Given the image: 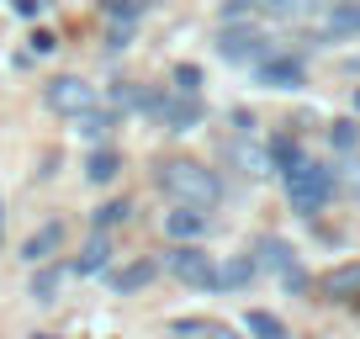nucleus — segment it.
<instances>
[{
	"label": "nucleus",
	"instance_id": "1",
	"mask_svg": "<svg viewBox=\"0 0 360 339\" xmlns=\"http://www.w3.org/2000/svg\"><path fill=\"white\" fill-rule=\"evenodd\" d=\"M159 191L169 196L175 207H217V196H223V186H217V175L207 165H196V159H165L159 165Z\"/></svg>",
	"mask_w": 360,
	"mask_h": 339
},
{
	"label": "nucleus",
	"instance_id": "2",
	"mask_svg": "<svg viewBox=\"0 0 360 339\" xmlns=\"http://www.w3.org/2000/svg\"><path fill=\"white\" fill-rule=\"evenodd\" d=\"M328 196H334V170L318 165V159H302V165L286 175V202H292V212L318 217L328 207Z\"/></svg>",
	"mask_w": 360,
	"mask_h": 339
},
{
	"label": "nucleus",
	"instance_id": "3",
	"mask_svg": "<svg viewBox=\"0 0 360 339\" xmlns=\"http://www.w3.org/2000/svg\"><path fill=\"white\" fill-rule=\"evenodd\" d=\"M43 101H48V112H58V117H85V112H96V85L79 79V75H53Z\"/></svg>",
	"mask_w": 360,
	"mask_h": 339
},
{
	"label": "nucleus",
	"instance_id": "4",
	"mask_svg": "<svg viewBox=\"0 0 360 339\" xmlns=\"http://www.w3.org/2000/svg\"><path fill=\"white\" fill-rule=\"evenodd\" d=\"M165 265H169V276H180V281L196 286V292H217V265L207 260L196 244H175L165 255Z\"/></svg>",
	"mask_w": 360,
	"mask_h": 339
},
{
	"label": "nucleus",
	"instance_id": "5",
	"mask_svg": "<svg viewBox=\"0 0 360 339\" xmlns=\"http://www.w3.org/2000/svg\"><path fill=\"white\" fill-rule=\"evenodd\" d=\"M259 48H265V32L249 27V22H228L223 37H217V53H223L228 64H244V58H255Z\"/></svg>",
	"mask_w": 360,
	"mask_h": 339
},
{
	"label": "nucleus",
	"instance_id": "6",
	"mask_svg": "<svg viewBox=\"0 0 360 339\" xmlns=\"http://www.w3.org/2000/svg\"><path fill=\"white\" fill-rule=\"evenodd\" d=\"M259 79H265L270 91H302L307 69H302V58H292V53H270V58H259Z\"/></svg>",
	"mask_w": 360,
	"mask_h": 339
},
{
	"label": "nucleus",
	"instance_id": "7",
	"mask_svg": "<svg viewBox=\"0 0 360 339\" xmlns=\"http://www.w3.org/2000/svg\"><path fill=\"white\" fill-rule=\"evenodd\" d=\"M138 16H143V0H112V6H106V43L127 48V43H133Z\"/></svg>",
	"mask_w": 360,
	"mask_h": 339
},
{
	"label": "nucleus",
	"instance_id": "8",
	"mask_svg": "<svg viewBox=\"0 0 360 339\" xmlns=\"http://www.w3.org/2000/svg\"><path fill=\"white\" fill-rule=\"evenodd\" d=\"M259 265L265 271H276L286 286H302V271H297V255L286 238H259Z\"/></svg>",
	"mask_w": 360,
	"mask_h": 339
},
{
	"label": "nucleus",
	"instance_id": "9",
	"mask_svg": "<svg viewBox=\"0 0 360 339\" xmlns=\"http://www.w3.org/2000/svg\"><path fill=\"white\" fill-rule=\"evenodd\" d=\"M159 117H165L169 133H191V127L207 117V106H202V96H175V101H165V112H159Z\"/></svg>",
	"mask_w": 360,
	"mask_h": 339
},
{
	"label": "nucleus",
	"instance_id": "10",
	"mask_svg": "<svg viewBox=\"0 0 360 339\" xmlns=\"http://www.w3.org/2000/svg\"><path fill=\"white\" fill-rule=\"evenodd\" d=\"M165 234L175 238V244H196V238L207 234V212L202 207H175V212L165 217Z\"/></svg>",
	"mask_w": 360,
	"mask_h": 339
},
{
	"label": "nucleus",
	"instance_id": "11",
	"mask_svg": "<svg viewBox=\"0 0 360 339\" xmlns=\"http://www.w3.org/2000/svg\"><path fill=\"white\" fill-rule=\"evenodd\" d=\"M58 244H64V223H43V228L22 244V260H27V265H48Z\"/></svg>",
	"mask_w": 360,
	"mask_h": 339
},
{
	"label": "nucleus",
	"instance_id": "12",
	"mask_svg": "<svg viewBox=\"0 0 360 339\" xmlns=\"http://www.w3.org/2000/svg\"><path fill=\"white\" fill-rule=\"evenodd\" d=\"M265 159H270V170L286 181V175H292L307 154H302V143H297V138H270V143H265Z\"/></svg>",
	"mask_w": 360,
	"mask_h": 339
},
{
	"label": "nucleus",
	"instance_id": "13",
	"mask_svg": "<svg viewBox=\"0 0 360 339\" xmlns=\"http://www.w3.org/2000/svg\"><path fill=\"white\" fill-rule=\"evenodd\" d=\"M360 32V0H339L323 22V37H355Z\"/></svg>",
	"mask_w": 360,
	"mask_h": 339
},
{
	"label": "nucleus",
	"instance_id": "14",
	"mask_svg": "<svg viewBox=\"0 0 360 339\" xmlns=\"http://www.w3.org/2000/svg\"><path fill=\"white\" fill-rule=\"evenodd\" d=\"M323 297H334V302L360 297V265H339V271H328L323 276Z\"/></svg>",
	"mask_w": 360,
	"mask_h": 339
},
{
	"label": "nucleus",
	"instance_id": "15",
	"mask_svg": "<svg viewBox=\"0 0 360 339\" xmlns=\"http://www.w3.org/2000/svg\"><path fill=\"white\" fill-rule=\"evenodd\" d=\"M117 175H122V154H117V148H96L90 165H85V181L90 186H106V181H117Z\"/></svg>",
	"mask_w": 360,
	"mask_h": 339
},
{
	"label": "nucleus",
	"instance_id": "16",
	"mask_svg": "<svg viewBox=\"0 0 360 339\" xmlns=\"http://www.w3.org/2000/svg\"><path fill=\"white\" fill-rule=\"evenodd\" d=\"M106 265H112V244H106V234H96V238L85 244V255L75 260V271H79V276H96V271H106Z\"/></svg>",
	"mask_w": 360,
	"mask_h": 339
},
{
	"label": "nucleus",
	"instance_id": "17",
	"mask_svg": "<svg viewBox=\"0 0 360 339\" xmlns=\"http://www.w3.org/2000/svg\"><path fill=\"white\" fill-rule=\"evenodd\" d=\"M154 271H159L154 260H133V265H122V271L112 276V286H117V292H138V286L154 281Z\"/></svg>",
	"mask_w": 360,
	"mask_h": 339
},
{
	"label": "nucleus",
	"instance_id": "18",
	"mask_svg": "<svg viewBox=\"0 0 360 339\" xmlns=\"http://www.w3.org/2000/svg\"><path fill=\"white\" fill-rule=\"evenodd\" d=\"M244 328H249L255 339H286V324H281L276 313H265V307H255V313L244 318Z\"/></svg>",
	"mask_w": 360,
	"mask_h": 339
},
{
	"label": "nucleus",
	"instance_id": "19",
	"mask_svg": "<svg viewBox=\"0 0 360 339\" xmlns=\"http://www.w3.org/2000/svg\"><path fill=\"white\" fill-rule=\"evenodd\" d=\"M58 281H64V271H58V265H37V276H32V297H37V302H53Z\"/></svg>",
	"mask_w": 360,
	"mask_h": 339
},
{
	"label": "nucleus",
	"instance_id": "20",
	"mask_svg": "<svg viewBox=\"0 0 360 339\" xmlns=\"http://www.w3.org/2000/svg\"><path fill=\"white\" fill-rule=\"evenodd\" d=\"M127 217H133V202H122V196H117V202H106L101 212H96V234H101V228H117V223H127Z\"/></svg>",
	"mask_w": 360,
	"mask_h": 339
},
{
	"label": "nucleus",
	"instance_id": "21",
	"mask_svg": "<svg viewBox=\"0 0 360 339\" xmlns=\"http://www.w3.org/2000/svg\"><path fill=\"white\" fill-rule=\"evenodd\" d=\"M328 138H334V148H339V154H349V148H360V127L349 122V117H345V122H334V127H328Z\"/></svg>",
	"mask_w": 360,
	"mask_h": 339
},
{
	"label": "nucleus",
	"instance_id": "22",
	"mask_svg": "<svg viewBox=\"0 0 360 339\" xmlns=\"http://www.w3.org/2000/svg\"><path fill=\"white\" fill-rule=\"evenodd\" d=\"M112 122H117L112 112H85V117H79V133H85V138H106Z\"/></svg>",
	"mask_w": 360,
	"mask_h": 339
},
{
	"label": "nucleus",
	"instance_id": "23",
	"mask_svg": "<svg viewBox=\"0 0 360 339\" xmlns=\"http://www.w3.org/2000/svg\"><path fill=\"white\" fill-rule=\"evenodd\" d=\"M249 276H255V260H233V265H223V271H217V286H244Z\"/></svg>",
	"mask_w": 360,
	"mask_h": 339
},
{
	"label": "nucleus",
	"instance_id": "24",
	"mask_svg": "<svg viewBox=\"0 0 360 339\" xmlns=\"http://www.w3.org/2000/svg\"><path fill=\"white\" fill-rule=\"evenodd\" d=\"M175 91L180 96H196V91H202V69H196V64H180L175 69Z\"/></svg>",
	"mask_w": 360,
	"mask_h": 339
},
{
	"label": "nucleus",
	"instance_id": "25",
	"mask_svg": "<svg viewBox=\"0 0 360 339\" xmlns=\"http://www.w3.org/2000/svg\"><path fill=\"white\" fill-rule=\"evenodd\" d=\"M255 6H259V0H228V11H223V16H228V22H244Z\"/></svg>",
	"mask_w": 360,
	"mask_h": 339
},
{
	"label": "nucleus",
	"instance_id": "26",
	"mask_svg": "<svg viewBox=\"0 0 360 339\" xmlns=\"http://www.w3.org/2000/svg\"><path fill=\"white\" fill-rule=\"evenodd\" d=\"M53 48H58L53 32H32V53H53Z\"/></svg>",
	"mask_w": 360,
	"mask_h": 339
},
{
	"label": "nucleus",
	"instance_id": "27",
	"mask_svg": "<svg viewBox=\"0 0 360 339\" xmlns=\"http://www.w3.org/2000/svg\"><path fill=\"white\" fill-rule=\"evenodd\" d=\"M16 16H37V0H16Z\"/></svg>",
	"mask_w": 360,
	"mask_h": 339
},
{
	"label": "nucleus",
	"instance_id": "28",
	"mask_svg": "<svg viewBox=\"0 0 360 339\" xmlns=\"http://www.w3.org/2000/svg\"><path fill=\"white\" fill-rule=\"evenodd\" d=\"M355 170H360V165H355ZM349 186H355V191H360V175H349Z\"/></svg>",
	"mask_w": 360,
	"mask_h": 339
},
{
	"label": "nucleus",
	"instance_id": "29",
	"mask_svg": "<svg viewBox=\"0 0 360 339\" xmlns=\"http://www.w3.org/2000/svg\"><path fill=\"white\" fill-rule=\"evenodd\" d=\"M37 339H58V334H37Z\"/></svg>",
	"mask_w": 360,
	"mask_h": 339
}]
</instances>
